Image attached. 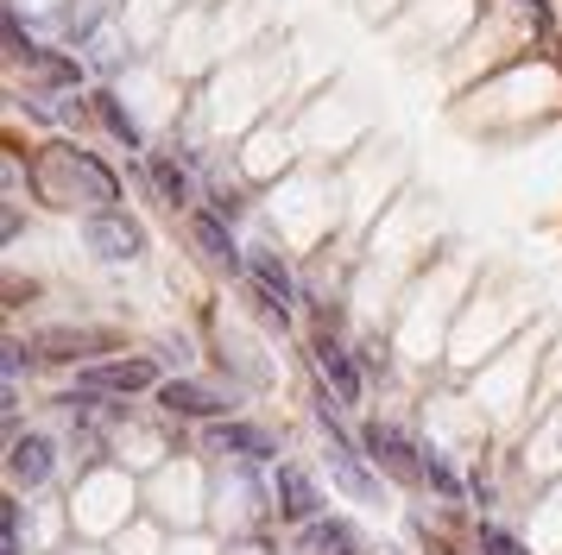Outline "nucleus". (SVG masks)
Instances as JSON below:
<instances>
[{
  "label": "nucleus",
  "instance_id": "obj_1",
  "mask_svg": "<svg viewBox=\"0 0 562 555\" xmlns=\"http://www.w3.org/2000/svg\"><path fill=\"white\" fill-rule=\"evenodd\" d=\"M82 240H89L95 259H114V265H121V259H139V252H146V227L127 222L121 208H95V215L82 222Z\"/></svg>",
  "mask_w": 562,
  "mask_h": 555
},
{
  "label": "nucleus",
  "instance_id": "obj_7",
  "mask_svg": "<svg viewBox=\"0 0 562 555\" xmlns=\"http://www.w3.org/2000/svg\"><path fill=\"white\" fill-rule=\"evenodd\" d=\"M57 165L70 171V183H82V190H89V202H114V196H121L114 171H108V165H95L89 151H57Z\"/></svg>",
  "mask_w": 562,
  "mask_h": 555
},
{
  "label": "nucleus",
  "instance_id": "obj_5",
  "mask_svg": "<svg viewBox=\"0 0 562 555\" xmlns=\"http://www.w3.org/2000/svg\"><path fill=\"white\" fill-rule=\"evenodd\" d=\"M158 398H165V410H178V417H222V410H228V398L209 392V385H196V378H171Z\"/></svg>",
  "mask_w": 562,
  "mask_h": 555
},
{
  "label": "nucleus",
  "instance_id": "obj_4",
  "mask_svg": "<svg viewBox=\"0 0 562 555\" xmlns=\"http://www.w3.org/2000/svg\"><path fill=\"white\" fill-rule=\"evenodd\" d=\"M316 505H323L316 479H310L304 467H279V511H284V518H291V524H310V518H316Z\"/></svg>",
  "mask_w": 562,
  "mask_h": 555
},
{
  "label": "nucleus",
  "instance_id": "obj_15",
  "mask_svg": "<svg viewBox=\"0 0 562 555\" xmlns=\"http://www.w3.org/2000/svg\"><path fill=\"white\" fill-rule=\"evenodd\" d=\"M153 177H158V190H165L171 202H190V177H183L165 151H153Z\"/></svg>",
  "mask_w": 562,
  "mask_h": 555
},
{
  "label": "nucleus",
  "instance_id": "obj_16",
  "mask_svg": "<svg viewBox=\"0 0 562 555\" xmlns=\"http://www.w3.org/2000/svg\"><path fill=\"white\" fill-rule=\"evenodd\" d=\"M481 555H525V543L499 524H481Z\"/></svg>",
  "mask_w": 562,
  "mask_h": 555
},
{
  "label": "nucleus",
  "instance_id": "obj_6",
  "mask_svg": "<svg viewBox=\"0 0 562 555\" xmlns=\"http://www.w3.org/2000/svg\"><path fill=\"white\" fill-rule=\"evenodd\" d=\"M7 474L20 479V486H45V479H52V442H45V435H20V442L7 449Z\"/></svg>",
  "mask_w": 562,
  "mask_h": 555
},
{
  "label": "nucleus",
  "instance_id": "obj_18",
  "mask_svg": "<svg viewBox=\"0 0 562 555\" xmlns=\"http://www.w3.org/2000/svg\"><path fill=\"white\" fill-rule=\"evenodd\" d=\"M518 20H531L537 32H543V25H550V7H543V0H518Z\"/></svg>",
  "mask_w": 562,
  "mask_h": 555
},
{
  "label": "nucleus",
  "instance_id": "obj_3",
  "mask_svg": "<svg viewBox=\"0 0 562 555\" xmlns=\"http://www.w3.org/2000/svg\"><path fill=\"white\" fill-rule=\"evenodd\" d=\"M146 385H158L153 360H114V366H89L82 373V392H146Z\"/></svg>",
  "mask_w": 562,
  "mask_h": 555
},
{
  "label": "nucleus",
  "instance_id": "obj_19",
  "mask_svg": "<svg viewBox=\"0 0 562 555\" xmlns=\"http://www.w3.org/2000/svg\"><path fill=\"white\" fill-rule=\"evenodd\" d=\"M7 555H20V505H7Z\"/></svg>",
  "mask_w": 562,
  "mask_h": 555
},
{
  "label": "nucleus",
  "instance_id": "obj_10",
  "mask_svg": "<svg viewBox=\"0 0 562 555\" xmlns=\"http://www.w3.org/2000/svg\"><path fill=\"white\" fill-rule=\"evenodd\" d=\"M297 555H367V550H360V536L341 524V518H329V524H310L304 530Z\"/></svg>",
  "mask_w": 562,
  "mask_h": 555
},
{
  "label": "nucleus",
  "instance_id": "obj_11",
  "mask_svg": "<svg viewBox=\"0 0 562 555\" xmlns=\"http://www.w3.org/2000/svg\"><path fill=\"white\" fill-rule=\"evenodd\" d=\"M316 373L335 378V398H341V404H355V398H360V378H355L348 353L335 348V341H316Z\"/></svg>",
  "mask_w": 562,
  "mask_h": 555
},
{
  "label": "nucleus",
  "instance_id": "obj_14",
  "mask_svg": "<svg viewBox=\"0 0 562 555\" xmlns=\"http://www.w3.org/2000/svg\"><path fill=\"white\" fill-rule=\"evenodd\" d=\"M95 114H102V126L114 133V139H127V146H139V126H133V114L121 107L114 95H95Z\"/></svg>",
  "mask_w": 562,
  "mask_h": 555
},
{
  "label": "nucleus",
  "instance_id": "obj_13",
  "mask_svg": "<svg viewBox=\"0 0 562 555\" xmlns=\"http://www.w3.org/2000/svg\"><path fill=\"white\" fill-rule=\"evenodd\" d=\"M335 442V479H341V492H355V499H380V479L360 474L355 449H348V435H329Z\"/></svg>",
  "mask_w": 562,
  "mask_h": 555
},
{
  "label": "nucleus",
  "instance_id": "obj_17",
  "mask_svg": "<svg viewBox=\"0 0 562 555\" xmlns=\"http://www.w3.org/2000/svg\"><path fill=\"white\" fill-rule=\"evenodd\" d=\"M424 479H436V486H442L449 499L461 492V486H456V474H449V461H442V454H424Z\"/></svg>",
  "mask_w": 562,
  "mask_h": 555
},
{
  "label": "nucleus",
  "instance_id": "obj_8",
  "mask_svg": "<svg viewBox=\"0 0 562 555\" xmlns=\"http://www.w3.org/2000/svg\"><path fill=\"white\" fill-rule=\"evenodd\" d=\"M247 272H254V284H259V297L272 303V309H291V272L279 265V252H247Z\"/></svg>",
  "mask_w": 562,
  "mask_h": 555
},
{
  "label": "nucleus",
  "instance_id": "obj_2",
  "mask_svg": "<svg viewBox=\"0 0 562 555\" xmlns=\"http://www.w3.org/2000/svg\"><path fill=\"white\" fill-rule=\"evenodd\" d=\"M360 442H367V454L380 461L385 474H398V479H417V474H424V461H417V449H411V442H405V435H398L392 423H373L367 435H360Z\"/></svg>",
  "mask_w": 562,
  "mask_h": 555
},
{
  "label": "nucleus",
  "instance_id": "obj_12",
  "mask_svg": "<svg viewBox=\"0 0 562 555\" xmlns=\"http://www.w3.org/2000/svg\"><path fill=\"white\" fill-rule=\"evenodd\" d=\"M215 449L222 454H247V461H266V454H272V435L254 429V423H222L215 429Z\"/></svg>",
  "mask_w": 562,
  "mask_h": 555
},
{
  "label": "nucleus",
  "instance_id": "obj_9",
  "mask_svg": "<svg viewBox=\"0 0 562 555\" xmlns=\"http://www.w3.org/2000/svg\"><path fill=\"white\" fill-rule=\"evenodd\" d=\"M190 240H196L209 259L240 265V247H234V234H228V215H190Z\"/></svg>",
  "mask_w": 562,
  "mask_h": 555
}]
</instances>
